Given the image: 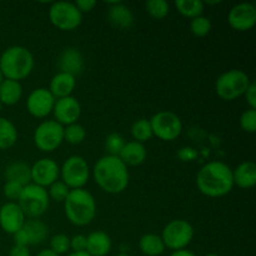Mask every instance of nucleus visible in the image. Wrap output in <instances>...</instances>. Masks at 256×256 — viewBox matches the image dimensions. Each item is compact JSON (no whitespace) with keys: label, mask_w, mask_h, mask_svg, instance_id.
I'll use <instances>...</instances> for the list:
<instances>
[{"label":"nucleus","mask_w":256,"mask_h":256,"mask_svg":"<svg viewBox=\"0 0 256 256\" xmlns=\"http://www.w3.org/2000/svg\"><path fill=\"white\" fill-rule=\"evenodd\" d=\"M95 184L110 195L122 194L129 185L130 175L128 166L119 156L104 155L96 160L92 168Z\"/></svg>","instance_id":"obj_1"},{"label":"nucleus","mask_w":256,"mask_h":256,"mask_svg":"<svg viewBox=\"0 0 256 256\" xmlns=\"http://www.w3.org/2000/svg\"><path fill=\"white\" fill-rule=\"evenodd\" d=\"M196 188L208 198H222L234 188L232 169L222 162H209L202 165L196 174Z\"/></svg>","instance_id":"obj_2"},{"label":"nucleus","mask_w":256,"mask_h":256,"mask_svg":"<svg viewBox=\"0 0 256 256\" xmlns=\"http://www.w3.org/2000/svg\"><path fill=\"white\" fill-rule=\"evenodd\" d=\"M34 55L22 45L6 48L0 55V72L4 79L22 82L34 70Z\"/></svg>","instance_id":"obj_3"},{"label":"nucleus","mask_w":256,"mask_h":256,"mask_svg":"<svg viewBox=\"0 0 256 256\" xmlns=\"http://www.w3.org/2000/svg\"><path fill=\"white\" fill-rule=\"evenodd\" d=\"M64 212L69 222L75 226H86L96 216V202L86 189L70 190L64 202Z\"/></svg>","instance_id":"obj_4"},{"label":"nucleus","mask_w":256,"mask_h":256,"mask_svg":"<svg viewBox=\"0 0 256 256\" xmlns=\"http://www.w3.org/2000/svg\"><path fill=\"white\" fill-rule=\"evenodd\" d=\"M249 75L240 69H232L222 72L215 82V92L224 102H234L244 96L250 85Z\"/></svg>","instance_id":"obj_5"},{"label":"nucleus","mask_w":256,"mask_h":256,"mask_svg":"<svg viewBox=\"0 0 256 256\" xmlns=\"http://www.w3.org/2000/svg\"><path fill=\"white\" fill-rule=\"evenodd\" d=\"M18 205L26 218L39 219L46 212L50 205V199L46 189L32 184V182L25 185L22 195L18 200Z\"/></svg>","instance_id":"obj_6"},{"label":"nucleus","mask_w":256,"mask_h":256,"mask_svg":"<svg viewBox=\"0 0 256 256\" xmlns=\"http://www.w3.org/2000/svg\"><path fill=\"white\" fill-rule=\"evenodd\" d=\"M194 228L184 219H175L168 222L162 232V240L166 249L176 252L184 250L194 239Z\"/></svg>","instance_id":"obj_7"},{"label":"nucleus","mask_w":256,"mask_h":256,"mask_svg":"<svg viewBox=\"0 0 256 256\" xmlns=\"http://www.w3.org/2000/svg\"><path fill=\"white\" fill-rule=\"evenodd\" d=\"M62 182L70 190L84 189L90 178V168L85 158L80 155H72L60 166Z\"/></svg>","instance_id":"obj_8"},{"label":"nucleus","mask_w":256,"mask_h":256,"mask_svg":"<svg viewBox=\"0 0 256 256\" xmlns=\"http://www.w3.org/2000/svg\"><path fill=\"white\" fill-rule=\"evenodd\" d=\"M49 20L56 29L62 32L76 30L82 22V14L78 10L74 2H55L50 5Z\"/></svg>","instance_id":"obj_9"},{"label":"nucleus","mask_w":256,"mask_h":256,"mask_svg":"<svg viewBox=\"0 0 256 256\" xmlns=\"http://www.w3.org/2000/svg\"><path fill=\"white\" fill-rule=\"evenodd\" d=\"M152 135L162 142H174L182 135V122L179 115L170 110H162L149 119Z\"/></svg>","instance_id":"obj_10"},{"label":"nucleus","mask_w":256,"mask_h":256,"mask_svg":"<svg viewBox=\"0 0 256 256\" xmlns=\"http://www.w3.org/2000/svg\"><path fill=\"white\" fill-rule=\"evenodd\" d=\"M32 139L40 152H52L64 142V126L55 120H44L36 126Z\"/></svg>","instance_id":"obj_11"},{"label":"nucleus","mask_w":256,"mask_h":256,"mask_svg":"<svg viewBox=\"0 0 256 256\" xmlns=\"http://www.w3.org/2000/svg\"><path fill=\"white\" fill-rule=\"evenodd\" d=\"M12 236H14L15 245L29 248L30 245L42 244L49 236V228L42 220L29 219Z\"/></svg>","instance_id":"obj_12"},{"label":"nucleus","mask_w":256,"mask_h":256,"mask_svg":"<svg viewBox=\"0 0 256 256\" xmlns=\"http://www.w3.org/2000/svg\"><path fill=\"white\" fill-rule=\"evenodd\" d=\"M55 98L46 88H36L26 98V110L35 119H44L52 112Z\"/></svg>","instance_id":"obj_13"},{"label":"nucleus","mask_w":256,"mask_h":256,"mask_svg":"<svg viewBox=\"0 0 256 256\" xmlns=\"http://www.w3.org/2000/svg\"><path fill=\"white\" fill-rule=\"evenodd\" d=\"M228 22L235 32H245L252 30L256 24V8L252 2H239L230 9Z\"/></svg>","instance_id":"obj_14"},{"label":"nucleus","mask_w":256,"mask_h":256,"mask_svg":"<svg viewBox=\"0 0 256 256\" xmlns=\"http://www.w3.org/2000/svg\"><path fill=\"white\" fill-rule=\"evenodd\" d=\"M32 182L42 188H49L52 182L59 180L60 166L50 158H42L30 166Z\"/></svg>","instance_id":"obj_15"},{"label":"nucleus","mask_w":256,"mask_h":256,"mask_svg":"<svg viewBox=\"0 0 256 256\" xmlns=\"http://www.w3.org/2000/svg\"><path fill=\"white\" fill-rule=\"evenodd\" d=\"M54 120L62 126L78 122L82 116V105L75 96H66L55 100L52 109Z\"/></svg>","instance_id":"obj_16"},{"label":"nucleus","mask_w":256,"mask_h":256,"mask_svg":"<svg viewBox=\"0 0 256 256\" xmlns=\"http://www.w3.org/2000/svg\"><path fill=\"white\" fill-rule=\"evenodd\" d=\"M26 216L18 202H8L0 206V228L4 232L14 235L22 228Z\"/></svg>","instance_id":"obj_17"},{"label":"nucleus","mask_w":256,"mask_h":256,"mask_svg":"<svg viewBox=\"0 0 256 256\" xmlns=\"http://www.w3.org/2000/svg\"><path fill=\"white\" fill-rule=\"evenodd\" d=\"M84 56L76 48H65L58 58V68L60 72H66L76 78L84 70Z\"/></svg>","instance_id":"obj_18"},{"label":"nucleus","mask_w":256,"mask_h":256,"mask_svg":"<svg viewBox=\"0 0 256 256\" xmlns=\"http://www.w3.org/2000/svg\"><path fill=\"white\" fill-rule=\"evenodd\" d=\"M108 20L112 26L120 30H128L134 25L135 16L128 5L120 2H109L108 8Z\"/></svg>","instance_id":"obj_19"},{"label":"nucleus","mask_w":256,"mask_h":256,"mask_svg":"<svg viewBox=\"0 0 256 256\" xmlns=\"http://www.w3.org/2000/svg\"><path fill=\"white\" fill-rule=\"evenodd\" d=\"M75 88H76V78L66 74V72H58L50 80L49 92L56 100L62 99V98L72 96Z\"/></svg>","instance_id":"obj_20"},{"label":"nucleus","mask_w":256,"mask_h":256,"mask_svg":"<svg viewBox=\"0 0 256 256\" xmlns=\"http://www.w3.org/2000/svg\"><path fill=\"white\" fill-rule=\"evenodd\" d=\"M234 186L244 190L252 189L256 185V164L254 162H244L232 169Z\"/></svg>","instance_id":"obj_21"},{"label":"nucleus","mask_w":256,"mask_h":256,"mask_svg":"<svg viewBox=\"0 0 256 256\" xmlns=\"http://www.w3.org/2000/svg\"><path fill=\"white\" fill-rule=\"evenodd\" d=\"M112 246V238L102 230L90 232L86 236V250L90 256H106Z\"/></svg>","instance_id":"obj_22"},{"label":"nucleus","mask_w":256,"mask_h":256,"mask_svg":"<svg viewBox=\"0 0 256 256\" xmlns=\"http://www.w3.org/2000/svg\"><path fill=\"white\" fill-rule=\"evenodd\" d=\"M118 156L126 166H139L146 160L148 152L144 144L132 140L125 142L124 148Z\"/></svg>","instance_id":"obj_23"},{"label":"nucleus","mask_w":256,"mask_h":256,"mask_svg":"<svg viewBox=\"0 0 256 256\" xmlns=\"http://www.w3.org/2000/svg\"><path fill=\"white\" fill-rule=\"evenodd\" d=\"M22 98V86L19 82L4 79L0 82V102L2 105L12 106Z\"/></svg>","instance_id":"obj_24"},{"label":"nucleus","mask_w":256,"mask_h":256,"mask_svg":"<svg viewBox=\"0 0 256 256\" xmlns=\"http://www.w3.org/2000/svg\"><path fill=\"white\" fill-rule=\"evenodd\" d=\"M5 179L6 182H14L18 184L25 185L32 182V174H30V165L22 162H14L9 164L5 169Z\"/></svg>","instance_id":"obj_25"},{"label":"nucleus","mask_w":256,"mask_h":256,"mask_svg":"<svg viewBox=\"0 0 256 256\" xmlns=\"http://www.w3.org/2000/svg\"><path fill=\"white\" fill-rule=\"evenodd\" d=\"M140 252L146 256H160L164 254L165 245L162 242V236L156 234H144L139 240Z\"/></svg>","instance_id":"obj_26"},{"label":"nucleus","mask_w":256,"mask_h":256,"mask_svg":"<svg viewBox=\"0 0 256 256\" xmlns=\"http://www.w3.org/2000/svg\"><path fill=\"white\" fill-rule=\"evenodd\" d=\"M18 142V129L14 122L0 116V150H8Z\"/></svg>","instance_id":"obj_27"},{"label":"nucleus","mask_w":256,"mask_h":256,"mask_svg":"<svg viewBox=\"0 0 256 256\" xmlns=\"http://www.w3.org/2000/svg\"><path fill=\"white\" fill-rule=\"evenodd\" d=\"M174 5L180 15L190 20L202 15L205 9L204 2L202 0H176Z\"/></svg>","instance_id":"obj_28"},{"label":"nucleus","mask_w":256,"mask_h":256,"mask_svg":"<svg viewBox=\"0 0 256 256\" xmlns=\"http://www.w3.org/2000/svg\"><path fill=\"white\" fill-rule=\"evenodd\" d=\"M130 132H132V136L134 139V142H140V144H144V142H149L154 136L149 119H145V118L138 119L136 122H132Z\"/></svg>","instance_id":"obj_29"},{"label":"nucleus","mask_w":256,"mask_h":256,"mask_svg":"<svg viewBox=\"0 0 256 256\" xmlns=\"http://www.w3.org/2000/svg\"><path fill=\"white\" fill-rule=\"evenodd\" d=\"M145 10L152 19L162 20L169 15L170 4L165 0H149L145 2Z\"/></svg>","instance_id":"obj_30"},{"label":"nucleus","mask_w":256,"mask_h":256,"mask_svg":"<svg viewBox=\"0 0 256 256\" xmlns=\"http://www.w3.org/2000/svg\"><path fill=\"white\" fill-rule=\"evenodd\" d=\"M85 139H86V129L79 122L64 126V142L72 145H79Z\"/></svg>","instance_id":"obj_31"},{"label":"nucleus","mask_w":256,"mask_h":256,"mask_svg":"<svg viewBox=\"0 0 256 256\" xmlns=\"http://www.w3.org/2000/svg\"><path fill=\"white\" fill-rule=\"evenodd\" d=\"M190 32L196 38H205L206 35L210 34L212 32V24L210 22V19L204 15H200V16L194 18V19L190 20Z\"/></svg>","instance_id":"obj_32"},{"label":"nucleus","mask_w":256,"mask_h":256,"mask_svg":"<svg viewBox=\"0 0 256 256\" xmlns=\"http://www.w3.org/2000/svg\"><path fill=\"white\" fill-rule=\"evenodd\" d=\"M49 249L56 255H64L70 252V238L65 234H56L50 238Z\"/></svg>","instance_id":"obj_33"},{"label":"nucleus","mask_w":256,"mask_h":256,"mask_svg":"<svg viewBox=\"0 0 256 256\" xmlns=\"http://www.w3.org/2000/svg\"><path fill=\"white\" fill-rule=\"evenodd\" d=\"M125 139L119 134V132H112L106 136L104 142L105 150L108 152V155H114L118 156L120 154V152L122 150L125 145Z\"/></svg>","instance_id":"obj_34"},{"label":"nucleus","mask_w":256,"mask_h":256,"mask_svg":"<svg viewBox=\"0 0 256 256\" xmlns=\"http://www.w3.org/2000/svg\"><path fill=\"white\" fill-rule=\"evenodd\" d=\"M48 195H49L50 200H54L56 202H64L65 199L69 195L70 189L62 182V180H56L52 182L49 188L46 189Z\"/></svg>","instance_id":"obj_35"},{"label":"nucleus","mask_w":256,"mask_h":256,"mask_svg":"<svg viewBox=\"0 0 256 256\" xmlns=\"http://www.w3.org/2000/svg\"><path fill=\"white\" fill-rule=\"evenodd\" d=\"M240 128L242 132L248 134H254L256 132V109H250L248 108L246 110L242 112L240 115Z\"/></svg>","instance_id":"obj_36"},{"label":"nucleus","mask_w":256,"mask_h":256,"mask_svg":"<svg viewBox=\"0 0 256 256\" xmlns=\"http://www.w3.org/2000/svg\"><path fill=\"white\" fill-rule=\"evenodd\" d=\"M22 189H24V186L18 184V182H5L4 188H2V192H4L5 198H6L9 202H18V200H19L20 195H22Z\"/></svg>","instance_id":"obj_37"},{"label":"nucleus","mask_w":256,"mask_h":256,"mask_svg":"<svg viewBox=\"0 0 256 256\" xmlns=\"http://www.w3.org/2000/svg\"><path fill=\"white\" fill-rule=\"evenodd\" d=\"M176 156L182 162H192L196 160L198 150L192 146H182L178 150Z\"/></svg>","instance_id":"obj_38"},{"label":"nucleus","mask_w":256,"mask_h":256,"mask_svg":"<svg viewBox=\"0 0 256 256\" xmlns=\"http://www.w3.org/2000/svg\"><path fill=\"white\" fill-rule=\"evenodd\" d=\"M70 250L72 252H82L86 250V236L76 234L70 238Z\"/></svg>","instance_id":"obj_39"},{"label":"nucleus","mask_w":256,"mask_h":256,"mask_svg":"<svg viewBox=\"0 0 256 256\" xmlns=\"http://www.w3.org/2000/svg\"><path fill=\"white\" fill-rule=\"evenodd\" d=\"M244 98L245 100H246V104L249 105L250 109H256V84L254 82H250L246 92H245Z\"/></svg>","instance_id":"obj_40"},{"label":"nucleus","mask_w":256,"mask_h":256,"mask_svg":"<svg viewBox=\"0 0 256 256\" xmlns=\"http://www.w3.org/2000/svg\"><path fill=\"white\" fill-rule=\"evenodd\" d=\"M74 4L82 14L92 12L94 8L96 6V2H95V0H76Z\"/></svg>","instance_id":"obj_41"},{"label":"nucleus","mask_w":256,"mask_h":256,"mask_svg":"<svg viewBox=\"0 0 256 256\" xmlns=\"http://www.w3.org/2000/svg\"><path fill=\"white\" fill-rule=\"evenodd\" d=\"M9 256H32V255H30L29 248L14 244V246L10 249Z\"/></svg>","instance_id":"obj_42"},{"label":"nucleus","mask_w":256,"mask_h":256,"mask_svg":"<svg viewBox=\"0 0 256 256\" xmlns=\"http://www.w3.org/2000/svg\"><path fill=\"white\" fill-rule=\"evenodd\" d=\"M169 256H198V255L195 254V252H192V250L184 249V250H176V252H172Z\"/></svg>","instance_id":"obj_43"},{"label":"nucleus","mask_w":256,"mask_h":256,"mask_svg":"<svg viewBox=\"0 0 256 256\" xmlns=\"http://www.w3.org/2000/svg\"><path fill=\"white\" fill-rule=\"evenodd\" d=\"M35 256H59V255H56L55 252H52L50 249H42V250H40V252H38Z\"/></svg>","instance_id":"obj_44"},{"label":"nucleus","mask_w":256,"mask_h":256,"mask_svg":"<svg viewBox=\"0 0 256 256\" xmlns=\"http://www.w3.org/2000/svg\"><path fill=\"white\" fill-rule=\"evenodd\" d=\"M66 256H90L89 254H88L86 252H69Z\"/></svg>","instance_id":"obj_45"},{"label":"nucleus","mask_w":256,"mask_h":256,"mask_svg":"<svg viewBox=\"0 0 256 256\" xmlns=\"http://www.w3.org/2000/svg\"><path fill=\"white\" fill-rule=\"evenodd\" d=\"M205 256H220V255H218V254H215V252H210V254H206Z\"/></svg>","instance_id":"obj_46"},{"label":"nucleus","mask_w":256,"mask_h":256,"mask_svg":"<svg viewBox=\"0 0 256 256\" xmlns=\"http://www.w3.org/2000/svg\"><path fill=\"white\" fill-rule=\"evenodd\" d=\"M2 80H4V76H2V72H0V82H2Z\"/></svg>","instance_id":"obj_47"},{"label":"nucleus","mask_w":256,"mask_h":256,"mask_svg":"<svg viewBox=\"0 0 256 256\" xmlns=\"http://www.w3.org/2000/svg\"><path fill=\"white\" fill-rule=\"evenodd\" d=\"M115 256H130V255H128V254H124V252H122V254H118V255H115Z\"/></svg>","instance_id":"obj_48"},{"label":"nucleus","mask_w":256,"mask_h":256,"mask_svg":"<svg viewBox=\"0 0 256 256\" xmlns=\"http://www.w3.org/2000/svg\"><path fill=\"white\" fill-rule=\"evenodd\" d=\"M2 102H0V112H2Z\"/></svg>","instance_id":"obj_49"}]
</instances>
